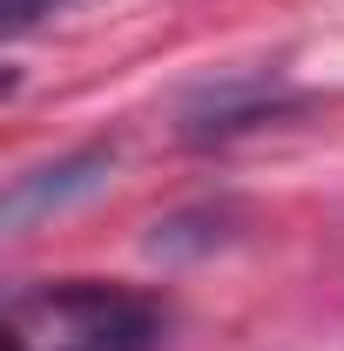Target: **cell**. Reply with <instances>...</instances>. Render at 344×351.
Returning a JSON list of instances; mask_svg holds the SVG:
<instances>
[{"mask_svg":"<svg viewBox=\"0 0 344 351\" xmlns=\"http://www.w3.org/2000/svg\"><path fill=\"white\" fill-rule=\"evenodd\" d=\"M169 311L129 284H41L7 304V351H162Z\"/></svg>","mask_w":344,"mask_h":351,"instance_id":"1","label":"cell"},{"mask_svg":"<svg viewBox=\"0 0 344 351\" xmlns=\"http://www.w3.org/2000/svg\"><path fill=\"white\" fill-rule=\"evenodd\" d=\"M54 7H68V0H0V14H7V34H27L41 14H54Z\"/></svg>","mask_w":344,"mask_h":351,"instance_id":"2","label":"cell"}]
</instances>
